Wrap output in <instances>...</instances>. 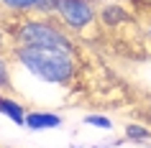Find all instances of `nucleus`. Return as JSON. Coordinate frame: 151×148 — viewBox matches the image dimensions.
<instances>
[{
	"label": "nucleus",
	"mask_w": 151,
	"mask_h": 148,
	"mask_svg": "<svg viewBox=\"0 0 151 148\" xmlns=\"http://www.w3.org/2000/svg\"><path fill=\"white\" fill-rule=\"evenodd\" d=\"M5 26L10 31L13 46H36V49H56L67 54H80L77 39L69 31H64L54 16H3Z\"/></svg>",
	"instance_id": "f257e3e1"
},
{
	"label": "nucleus",
	"mask_w": 151,
	"mask_h": 148,
	"mask_svg": "<svg viewBox=\"0 0 151 148\" xmlns=\"http://www.w3.org/2000/svg\"><path fill=\"white\" fill-rule=\"evenodd\" d=\"M10 61L23 66L36 79L56 87H69L80 77V59L67 51L56 49H36V46H13L10 49Z\"/></svg>",
	"instance_id": "f03ea898"
},
{
	"label": "nucleus",
	"mask_w": 151,
	"mask_h": 148,
	"mask_svg": "<svg viewBox=\"0 0 151 148\" xmlns=\"http://www.w3.org/2000/svg\"><path fill=\"white\" fill-rule=\"evenodd\" d=\"M97 13H100V3L95 0H59L54 18L72 36H82L97 23Z\"/></svg>",
	"instance_id": "7ed1b4c3"
},
{
	"label": "nucleus",
	"mask_w": 151,
	"mask_h": 148,
	"mask_svg": "<svg viewBox=\"0 0 151 148\" xmlns=\"http://www.w3.org/2000/svg\"><path fill=\"white\" fill-rule=\"evenodd\" d=\"M133 13L128 10L126 3L120 0H113V3H100V13H97V23L105 26V28H115V26H123L126 21H131Z\"/></svg>",
	"instance_id": "20e7f679"
},
{
	"label": "nucleus",
	"mask_w": 151,
	"mask_h": 148,
	"mask_svg": "<svg viewBox=\"0 0 151 148\" xmlns=\"http://www.w3.org/2000/svg\"><path fill=\"white\" fill-rule=\"evenodd\" d=\"M26 128L28 130H54V128H62V115L46 112V110H28Z\"/></svg>",
	"instance_id": "39448f33"
},
{
	"label": "nucleus",
	"mask_w": 151,
	"mask_h": 148,
	"mask_svg": "<svg viewBox=\"0 0 151 148\" xmlns=\"http://www.w3.org/2000/svg\"><path fill=\"white\" fill-rule=\"evenodd\" d=\"M0 115L10 117L16 125L26 128V115H28V110H26V105H23L21 100H16L13 94L0 92Z\"/></svg>",
	"instance_id": "423d86ee"
},
{
	"label": "nucleus",
	"mask_w": 151,
	"mask_h": 148,
	"mask_svg": "<svg viewBox=\"0 0 151 148\" xmlns=\"http://www.w3.org/2000/svg\"><path fill=\"white\" fill-rule=\"evenodd\" d=\"M39 0H0V8L8 16H28L36 10Z\"/></svg>",
	"instance_id": "0eeeda50"
},
{
	"label": "nucleus",
	"mask_w": 151,
	"mask_h": 148,
	"mask_svg": "<svg viewBox=\"0 0 151 148\" xmlns=\"http://www.w3.org/2000/svg\"><path fill=\"white\" fill-rule=\"evenodd\" d=\"M123 138H126V143H149L151 130L143 128V125H138V123H128L126 130H123Z\"/></svg>",
	"instance_id": "6e6552de"
},
{
	"label": "nucleus",
	"mask_w": 151,
	"mask_h": 148,
	"mask_svg": "<svg viewBox=\"0 0 151 148\" xmlns=\"http://www.w3.org/2000/svg\"><path fill=\"white\" fill-rule=\"evenodd\" d=\"M10 56L8 54H0V92H5V94H10L13 92V77H10Z\"/></svg>",
	"instance_id": "1a4fd4ad"
},
{
	"label": "nucleus",
	"mask_w": 151,
	"mask_h": 148,
	"mask_svg": "<svg viewBox=\"0 0 151 148\" xmlns=\"http://www.w3.org/2000/svg\"><path fill=\"white\" fill-rule=\"evenodd\" d=\"M133 13H143V31L151 39V3H143V0H133Z\"/></svg>",
	"instance_id": "9d476101"
},
{
	"label": "nucleus",
	"mask_w": 151,
	"mask_h": 148,
	"mask_svg": "<svg viewBox=\"0 0 151 148\" xmlns=\"http://www.w3.org/2000/svg\"><path fill=\"white\" fill-rule=\"evenodd\" d=\"M82 123L85 125H95V128H100V130H110L113 128V120L108 115H97V112H90V115L82 117Z\"/></svg>",
	"instance_id": "9b49d317"
},
{
	"label": "nucleus",
	"mask_w": 151,
	"mask_h": 148,
	"mask_svg": "<svg viewBox=\"0 0 151 148\" xmlns=\"http://www.w3.org/2000/svg\"><path fill=\"white\" fill-rule=\"evenodd\" d=\"M10 49H13V41H10V31L5 21L0 18V54H10Z\"/></svg>",
	"instance_id": "f8f14e48"
},
{
	"label": "nucleus",
	"mask_w": 151,
	"mask_h": 148,
	"mask_svg": "<svg viewBox=\"0 0 151 148\" xmlns=\"http://www.w3.org/2000/svg\"><path fill=\"white\" fill-rule=\"evenodd\" d=\"M56 8H59V0H39L36 3V16H54Z\"/></svg>",
	"instance_id": "ddd939ff"
},
{
	"label": "nucleus",
	"mask_w": 151,
	"mask_h": 148,
	"mask_svg": "<svg viewBox=\"0 0 151 148\" xmlns=\"http://www.w3.org/2000/svg\"><path fill=\"white\" fill-rule=\"evenodd\" d=\"M3 16H5V13H3V8H0V18H3Z\"/></svg>",
	"instance_id": "4468645a"
}]
</instances>
